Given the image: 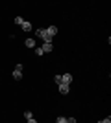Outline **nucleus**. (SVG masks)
I'll return each instance as SVG.
<instances>
[{
    "mask_svg": "<svg viewBox=\"0 0 111 123\" xmlns=\"http://www.w3.org/2000/svg\"><path fill=\"white\" fill-rule=\"evenodd\" d=\"M26 123H37V121H35V118H32V119H26Z\"/></svg>",
    "mask_w": 111,
    "mask_h": 123,
    "instance_id": "dca6fc26",
    "label": "nucleus"
},
{
    "mask_svg": "<svg viewBox=\"0 0 111 123\" xmlns=\"http://www.w3.org/2000/svg\"><path fill=\"white\" fill-rule=\"evenodd\" d=\"M67 123H76V118H67Z\"/></svg>",
    "mask_w": 111,
    "mask_h": 123,
    "instance_id": "2eb2a0df",
    "label": "nucleus"
},
{
    "mask_svg": "<svg viewBox=\"0 0 111 123\" xmlns=\"http://www.w3.org/2000/svg\"><path fill=\"white\" fill-rule=\"evenodd\" d=\"M61 83H63V85H70V83H72V75H70V74L61 75Z\"/></svg>",
    "mask_w": 111,
    "mask_h": 123,
    "instance_id": "39448f33",
    "label": "nucleus"
},
{
    "mask_svg": "<svg viewBox=\"0 0 111 123\" xmlns=\"http://www.w3.org/2000/svg\"><path fill=\"white\" fill-rule=\"evenodd\" d=\"M56 123H67V118H63V116H59V118L56 119Z\"/></svg>",
    "mask_w": 111,
    "mask_h": 123,
    "instance_id": "9d476101",
    "label": "nucleus"
},
{
    "mask_svg": "<svg viewBox=\"0 0 111 123\" xmlns=\"http://www.w3.org/2000/svg\"><path fill=\"white\" fill-rule=\"evenodd\" d=\"M58 33V26H48V28H44L43 30V35H41V39L44 42H52V39H54V35Z\"/></svg>",
    "mask_w": 111,
    "mask_h": 123,
    "instance_id": "f257e3e1",
    "label": "nucleus"
},
{
    "mask_svg": "<svg viewBox=\"0 0 111 123\" xmlns=\"http://www.w3.org/2000/svg\"><path fill=\"white\" fill-rule=\"evenodd\" d=\"M24 118H26V119H32V118H33V114L30 112V110H26V112H24Z\"/></svg>",
    "mask_w": 111,
    "mask_h": 123,
    "instance_id": "1a4fd4ad",
    "label": "nucleus"
},
{
    "mask_svg": "<svg viewBox=\"0 0 111 123\" xmlns=\"http://www.w3.org/2000/svg\"><path fill=\"white\" fill-rule=\"evenodd\" d=\"M54 81L58 83V85H61V75H56V77H54Z\"/></svg>",
    "mask_w": 111,
    "mask_h": 123,
    "instance_id": "ddd939ff",
    "label": "nucleus"
},
{
    "mask_svg": "<svg viewBox=\"0 0 111 123\" xmlns=\"http://www.w3.org/2000/svg\"><path fill=\"white\" fill-rule=\"evenodd\" d=\"M22 22H24V18H22V17H17V18H15V24H17V26H21Z\"/></svg>",
    "mask_w": 111,
    "mask_h": 123,
    "instance_id": "6e6552de",
    "label": "nucleus"
},
{
    "mask_svg": "<svg viewBox=\"0 0 111 123\" xmlns=\"http://www.w3.org/2000/svg\"><path fill=\"white\" fill-rule=\"evenodd\" d=\"M35 35H37V37H41V35H43V28H39V30H35Z\"/></svg>",
    "mask_w": 111,
    "mask_h": 123,
    "instance_id": "4468645a",
    "label": "nucleus"
},
{
    "mask_svg": "<svg viewBox=\"0 0 111 123\" xmlns=\"http://www.w3.org/2000/svg\"><path fill=\"white\" fill-rule=\"evenodd\" d=\"M24 44H26L28 48H35V39H26V41H24Z\"/></svg>",
    "mask_w": 111,
    "mask_h": 123,
    "instance_id": "0eeeda50",
    "label": "nucleus"
},
{
    "mask_svg": "<svg viewBox=\"0 0 111 123\" xmlns=\"http://www.w3.org/2000/svg\"><path fill=\"white\" fill-rule=\"evenodd\" d=\"M98 123H111V118H109V116H107V118H104V119H100V121H98Z\"/></svg>",
    "mask_w": 111,
    "mask_h": 123,
    "instance_id": "f8f14e48",
    "label": "nucleus"
},
{
    "mask_svg": "<svg viewBox=\"0 0 111 123\" xmlns=\"http://www.w3.org/2000/svg\"><path fill=\"white\" fill-rule=\"evenodd\" d=\"M41 50H43V53H50V51L54 50V44L52 42H44V44L41 46Z\"/></svg>",
    "mask_w": 111,
    "mask_h": 123,
    "instance_id": "7ed1b4c3",
    "label": "nucleus"
},
{
    "mask_svg": "<svg viewBox=\"0 0 111 123\" xmlns=\"http://www.w3.org/2000/svg\"><path fill=\"white\" fill-rule=\"evenodd\" d=\"M35 55H37V57H41V55H44V53H43L41 48H35Z\"/></svg>",
    "mask_w": 111,
    "mask_h": 123,
    "instance_id": "9b49d317",
    "label": "nucleus"
},
{
    "mask_svg": "<svg viewBox=\"0 0 111 123\" xmlns=\"http://www.w3.org/2000/svg\"><path fill=\"white\" fill-rule=\"evenodd\" d=\"M58 86H59V94H63V96L70 92V85H63V83H61V85H58Z\"/></svg>",
    "mask_w": 111,
    "mask_h": 123,
    "instance_id": "20e7f679",
    "label": "nucleus"
},
{
    "mask_svg": "<svg viewBox=\"0 0 111 123\" xmlns=\"http://www.w3.org/2000/svg\"><path fill=\"white\" fill-rule=\"evenodd\" d=\"M21 28H22V31H32V22L24 20V22L21 24Z\"/></svg>",
    "mask_w": 111,
    "mask_h": 123,
    "instance_id": "423d86ee",
    "label": "nucleus"
},
{
    "mask_svg": "<svg viewBox=\"0 0 111 123\" xmlns=\"http://www.w3.org/2000/svg\"><path fill=\"white\" fill-rule=\"evenodd\" d=\"M13 79H22V64H17L15 70H13Z\"/></svg>",
    "mask_w": 111,
    "mask_h": 123,
    "instance_id": "f03ea898",
    "label": "nucleus"
}]
</instances>
